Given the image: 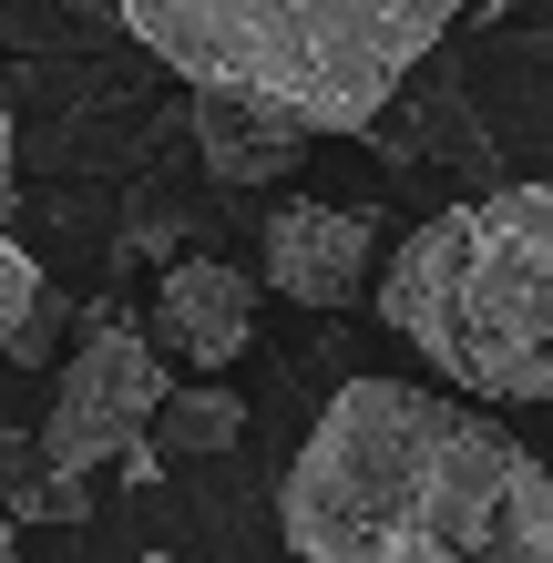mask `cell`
<instances>
[{
  "instance_id": "obj_2",
  "label": "cell",
  "mask_w": 553,
  "mask_h": 563,
  "mask_svg": "<svg viewBox=\"0 0 553 563\" xmlns=\"http://www.w3.org/2000/svg\"><path fill=\"white\" fill-rule=\"evenodd\" d=\"M113 11L195 92L277 103L308 134H369V113L431 62L462 0H113Z\"/></svg>"
},
{
  "instance_id": "obj_16",
  "label": "cell",
  "mask_w": 553,
  "mask_h": 563,
  "mask_svg": "<svg viewBox=\"0 0 553 563\" xmlns=\"http://www.w3.org/2000/svg\"><path fill=\"white\" fill-rule=\"evenodd\" d=\"M134 563H185V553H134Z\"/></svg>"
},
{
  "instance_id": "obj_1",
  "label": "cell",
  "mask_w": 553,
  "mask_h": 563,
  "mask_svg": "<svg viewBox=\"0 0 553 563\" xmlns=\"http://www.w3.org/2000/svg\"><path fill=\"white\" fill-rule=\"evenodd\" d=\"M298 563H553V472L441 379H349L277 492Z\"/></svg>"
},
{
  "instance_id": "obj_9",
  "label": "cell",
  "mask_w": 553,
  "mask_h": 563,
  "mask_svg": "<svg viewBox=\"0 0 553 563\" xmlns=\"http://www.w3.org/2000/svg\"><path fill=\"white\" fill-rule=\"evenodd\" d=\"M144 441L165 451V461H215V451H236V441H246V400H236V389H215V369L165 379V400H154Z\"/></svg>"
},
{
  "instance_id": "obj_13",
  "label": "cell",
  "mask_w": 553,
  "mask_h": 563,
  "mask_svg": "<svg viewBox=\"0 0 553 563\" xmlns=\"http://www.w3.org/2000/svg\"><path fill=\"white\" fill-rule=\"evenodd\" d=\"M31 461H42V441H21V430H0V492H11Z\"/></svg>"
},
{
  "instance_id": "obj_5",
  "label": "cell",
  "mask_w": 553,
  "mask_h": 563,
  "mask_svg": "<svg viewBox=\"0 0 553 563\" xmlns=\"http://www.w3.org/2000/svg\"><path fill=\"white\" fill-rule=\"evenodd\" d=\"M379 256V216H349V206H318V195H287L256 236V287L298 297V308H349Z\"/></svg>"
},
{
  "instance_id": "obj_12",
  "label": "cell",
  "mask_w": 553,
  "mask_h": 563,
  "mask_svg": "<svg viewBox=\"0 0 553 563\" xmlns=\"http://www.w3.org/2000/svg\"><path fill=\"white\" fill-rule=\"evenodd\" d=\"M11 185H21V154H11V123H0V216H11ZM42 287V267H31V246L0 225V328L21 318V297Z\"/></svg>"
},
{
  "instance_id": "obj_4",
  "label": "cell",
  "mask_w": 553,
  "mask_h": 563,
  "mask_svg": "<svg viewBox=\"0 0 553 563\" xmlns=\"http://www.w3.org/2000/svg\"><path fill=\"white\" fill-rule=\"evenodd\" d=\"M165 379H175L165 349H154L113 297L73 308V358H62V389H52V410H42V461H73V472L113 461V451L154 420Z\"/></svg>"
},
{
  "instance_id": "obj_7",
  "label": "cell",
  "mask_w": 553,
  "mask_h": 563,
  "mask_svg": "<svg viewBox=\"0 0 553 563\" xmlns=\"http://www.w3.org/2000/svg\"><path fill=\"white\" fill-rule=\"evenodd\" d=\"M256 339V277L215 267V256H165V287H154V349L185 358V369H236Z\"/></svg>"
},
{
  "instance_id": "obj_3",
  "label": "cell",
  "mask_w": 553,
  "mask_h": 563,
  "mask_svg": "<svg viewBox=\"0 0 553 563\" xmlns=\"http://www.w3.org/2000/svg\"><path fill=\"white\" fill-rule=\"evenodd\" d=\"M379 318L462 400H553V185H482L400 236Z\"/></svg>"
},
{
  "instance_id": "obj_10",
  "label": "cell",
  "mask_w": 553,
  "mask_h": 563,
  "mask_svg": "<svg viewBox=\"0 0 553 563\" xmlns=\"http://www.w3.org/2000/svg\"><path fill=\"white\" fill-rule=\"evenodd\" d=\"M11 522H52V533H73V522H92V482L73 472V461H31V472L11 482Z\"/></svg>"
},
{
  "instance_id": "obj_15",
  "label": "cell",
  "mask_w": 553,
  "mask_h": 563,
  "mask_svg": "<svg viewBox=\"0 0 553 563\" xmlns=\"http://www.w3.org/2000/svg\"><path fill=\"white\" fill-rule=\"evenodd\" d=\"M0 563H21V522H0Z\"/></svg>"
},
{
  "instance_id": "obj_14",
  "label": "cell",
  "mask_w": 553,
  "mask_h": 563,
  "mask_svg": "<svg viewBox=\"0 0 553 563\" xmlns=\"http://www.w3.org/2000/svg\"><path fill=\"white\" fill-rule=\"evenodd\" d=\"M134 246H144V256H175V216H165V206H144V236H134Z\"/></svg>"
},
{
  "instance_id": "obj_6",
  "label": "cell",
  "mask_w": 553,
  "mask_h": 563,
  "mask_svg": "<svg viewBox=\"0 0 553 563\" xmlns=\"http://www.w3.org/2000/svg\"><path fill=\"white\" fill-rule=\"evenodd\" d=\"M369 134L389 144V164L400 175H451V185H502V154H493V134H482V113H472V92L462 82H400L389 103L369 113Z\"/></svg>"
},
{
  "instance_id": "obj_8",
  "label": "cell",
  "mask_w": 553,
  "mask_h": 563,
  "mask_svg": "<svg viewBox=\"0 0 553 563\" xmlns=\"http://www.w3.org/2000/svg\"><path fill=\"white\" fill-rule=\"evenodd\" d=\"M308 123L277 113V103H246V92H195V164H206L215 185H287L308 164Z\"/></svg>"
},
{
  "instance_id": "obj_11",
  "label": "cell",
  "mask_w": 553,
  "mask_h": 563,
  "mask_svg": "<svg viewBox=\"0 0 553 563\" xmlns=\"http://www.w3.org/2000/svg\"><path fill=\"white\" fill-rule=\"evenodd\" d=\"M62 339H73V297H62V287L42 277V287L21 297V318L0 328V358H11V369H42V358H52Z\"/></svg>"
}]
</instances>
